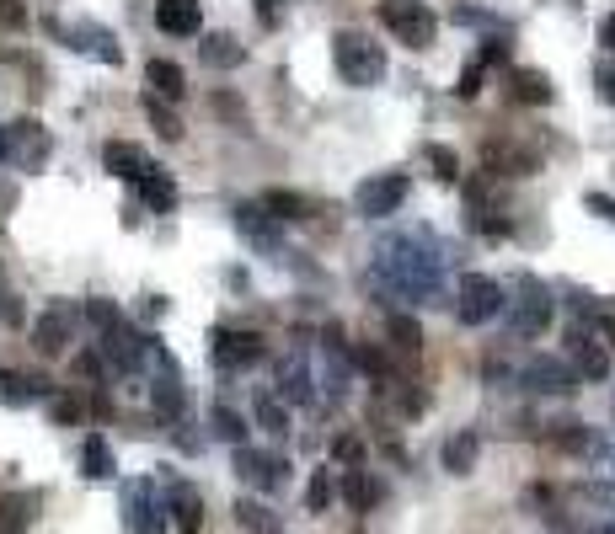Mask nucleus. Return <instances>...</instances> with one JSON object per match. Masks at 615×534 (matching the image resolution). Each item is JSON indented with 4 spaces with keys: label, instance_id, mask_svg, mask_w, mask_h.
<instances>
[{
    "label": "nucleus",
    "instance_id": "nucleus-1",
    "mask_svg": "<svg viewBox=\"0 0 615 534\" xmlns=\"http://www.w3.org/2000/svg\"><path fill=\"white\" fill-rule=\"evenodd\" d=\"M332 65L348 86H375L380 75H386V49L369 43L364 33H353V27H343V33L332 38Z\"/></svg>",
    "mask_w": 615,
    "mask_h": 534
},
{
    "label": "nucleus",
    "instance_id": "nucleus-2",
    "mask_svg": "<svg viewBox=\"0 0 615 534\" xmlns=\"http://www.w3.org/2000/svg\"><path fill=\"white\" fill-rule=\"evenodd\" d=\"M503 310H509V289H503L498 278H487V273H466V278H460V289H455L460 326H487V321H498Z\"/></svg>",
    "mask_w": 615,
    "mask_h": 534
},
{
    "label": "nucleus",
    "instance_id": "nucleus-3",
    "mask_svg": "<svg viewBox=\"0 0 615 534\" xmlns=\"http://www.w3.org/2000/svg\"><path fill=\"white\" fill-rule=\"evenodd\" d=\"M380 22H386V33H396L407 49H428V43L439 38V17L423 0H380Z\"/></svg>",
    "mask_w": 615,
    "mask_h": 534
},
{
    "label": "nucleus",
    "instance_id": "nucleus-4",
    "mask_svg": "<svg viewBox=\"0 0 615 534\" xmlns=\"http://www.w3.org/2000/svg\"><path fill=\"white\" fill-rule=\"evenodd\" d=\"M407 193H412V182L402 177V171H375V177L359 182V193H353V209H359L364 219H386V214H396V209L407 203Z\"/></svg>",
    "mask_w": 615,
    "mask_h": 534
},
{
    "label": "nucleus",
    "instance_id": "nucleus-5",
    "mask_svg": "<svg viewBox=\"0 0 615 534\" xmlns=\"http://www.w3.org/2000/svg\"><path fill=\"white\" fill-rule=\"evenodd\" d=\"M236 476L252 486V492H284V486H289V460H284V454H273V449L241 444L236 449Z\"/></svg>",
    "mask_w": 615,
    "mask_h": 534
},
{
    "label": "nucleus",
    "instance_id": "nucleus-6",
    "mask_svg": "<svg viewBox=\"0 0 615 534\" xmlns=\"http://www.w3.org/2000/svg\"><path fill=\"white\" fill-rule=\"evenodd\" d=\"M519 294H525V300H509V310H514V332L519 337H541L546 326H551V289L546 284H535V278L525 273L519 278Z\"/></svg>",
    "mask_w": 615,
    "mask_h": 534
},
{
    "label": "nucleus",
    "instance_id": "nucleus-7",
    "mask_svg": "<svg viewBox=\"0 0 615 534\" xmlns=\"http://www.w3.org/2000/svg\"><path fill=\"white\" fill-rule=\"evenodd\" d=\"M209 353H214V364H220L225 374H236V369H252L257 358H263V337H257V332H236V326H220Z\"/></svg>",
    "mask_w": 615,
    "mask_h": 534
},
{
    "label": "nucleus",
    "instance_id": "nucleus-8",
    "mask_svg": "<svg viewBox=\"0 0 615 534\" xmlns=\"http://www.w3.org/2000/svg\"><path fill=\"white\" fill-rule=\"evenodd\" d=\"M70 332H75V310H70V305H49V310L33 321V348H38L43 358H59V353L70 348Z\"/></svg>",
    "mask_w": 615,
    "mask_h": 534
},
{
    "label": "nucleus",
    "instance_id": "nucleus-9",
    "mask_svg": "<svg viewBox=\"0 0 615 534\" xmlns=\"http://www.w3.org/2000/svg\"><path fill=\"white\" fill-rule=\"evenodd\" d=\"M567 353L583 380H610V353L589 337V326H567Z\"/></svg>",
    "mask_w": 615,
    "mask_h": 534
},
{
    "label": "nucleus",
    "instance_id": "nucleus-10",
    "mask_svg": "<svg viewBox=\"0 0 615 534\" xmlns=\"http://www.w3.org/2000/svg\"><path fill=\"white\" fill-rule=\"evenodd\" d=\"M102 166L113 171V177H123V182H145L150 171H156V166H150V155L140 145H129V139H107V145H102Z\"/></svg>",
    "mask_w": 615,
    "mask_h": 534
},
{
    "label": "nucleus",
    "instance_id": "nucleus-11",
    "mask_svg": "<svg viewBox=\"0 0 615 534\" xmlns=\"http://www.w3.org/2000/svg\"><path fill=\"white\" fill-rule=\"evenodd\" d=\"M156 27L166 38H198L204 11H198V0H156Z\"/></svg>",
    "mask_w": 615,
    "mask_h": 534
},
{
    "label": "nucleus",
    "instance_id": "nucleus-12",
    "mask_svg": "<svg viewBox=\"0 0 615 534\" xmlns=\"http://www.w3.org/2000/svg\"><path fill=\"white\" fill-rule=\"evenodd\" d=\"M525 385L541 390V396H573L578 390V374L562 364V358H535V364L525 369Z\"/></svg>",
    "mask_w": 615,
    "mask_h": 534
},
{
    "label": "nucleus",
    "instance_id": "nucleus-13",
    "mask_svg": "<svg viewBox=\"0 0 615 534\" xmlns=\"http://www.w3.org/2000/svg\"><path fill=\"white\" fill-rule=\"evenodd\" d=\"M6 150L17 155L22 166H43V155H49V134H43L38 118H22L6 129Z\"/></svg>",
    "mask_w": 615,
    "mask_h": 534
},
{
    "label": "nucleus",
    "instance_id": "nucleus-14",
    "mask_svg": "<svg viewBox=\"0 0 615 534\" xmlns=\"http://www.w3.org/2000/svg\"><path fill=\"white\" fill-rule=\"evenodd\" d=\"M102 353H107V364H113V369H123V374H129V369H140V358H145V337L140 332H129V326H107V332H102Z\"/></svg>",
    "mask_w": 615,
    "mask_h": 534
},
{
    "label": "nucleus",
    "instance_id": "nucleus-15",
    "mask_svg": "<svg viewBox=\"0 0 615 534\" xmlns=\"http://www.w3.org/2000/svg\"><path fill=\"white\" fill-rule=\"evenodd\" d=\"M129 529H134V534H161V529H166L161 502H156V486H150V481L129 486Z\"/></svg>",
    "mask_w": 615,
    "mask_h": 534
},
{
    "label": "nucleus",
    "instance_id": "nucleus-16",
    "mask_svg": "<svg viewBox=\"0 0 615 534\" xmlns=\"http://www.w3.org/2000/svg\"><path fill=\"white\" fill-rule=\"evenodd\" d=\"M236 524L246 534H284V513L263 497H236Z\"/></svg>",
    "mask_w": 615,
    "mask_h": 534
},
{
    "label": "nucleus",
    "instance_id": "nucleus-17",
    "mask_svg": "<svg viewBox=\"0 0 615 534\" xmlns=\"http://www.w3.org/2000/svg\"><path fill=\"white\" fill-rule=\"evenodd\" d=\"M145 81H150V97H161V102H182V97H188V75H182V65H172V59H150Z\"/></svg>",
    "mask_w": 615,
    "mask_h": 534
},
{
    "label": "nucleus",
    "instance_id": "nucleus-18",
    "mask_svg": "<svg viewBox=\"0 0 615 534\" xmlns=\"http://www.w3.org/2000/svg\"><path fill=\"white\" fill-rule=\"evenodd\" d=\"M279 401H295V406L311 401V369H305L300 353H289L279 364Z\"/></svg>",
    "mask_w": 615,
    "mask_h": 534
},
{
    "label": "nucleus",
    "instance_id": "nucleus-19",
    "mask_svg": "<svg viewBox=\"0 0 615 534\" xmlns=\"http://www.w3.org/2000/svg\"><path fill=\"white\" fill-rule=\"evenodd\" d=\"M198 59H204L209 70H236L241 59H246V49L230 33H209L204 43H198Z\"/></svg>",
    "mask_w": 615,
    "mask_h": 534
},
{
    "label": "nucleus",
    "instance_id": "nucleus-20",
    "mask_svg": "<svg viewBox=\"0 0 615 534\" xmlns=\"http://www.w3.org/2000/svg\"><path fill=\"white\" fill-rule=\"evenodd\" d=\"M476 454H482V438H476L471 428L455 433L450 444H444V470H450V476H471V470H476Z\"/></svg>",
    "mask_w": 615,
    "mask_h": 534
},
{
    "label": "nucleus",
    "instance_id": "nucleus-21",
    "mask_svg": "<svg viewBox=\"0 0 615 534\" xmlns=\"http://www.w3.org/2000/svg\"><path fill=\"white\" fill-rule=\"evenodd\" d=\"M551 444H557L562 454H594L599 444H594V433L583 428V422H573V417H562V422H551Z\"/></svg>",
    "mask_w": 615,
    "mask_h": 534
},
{
    "label": "nucleus",
    "instance_id": "nucleus-22",
    "mask_svg": "<svg viewBox=\"0 0 615 534\" xmlns=\"http://www.w3.org/2000/svg\"><path fill=\"white\" fill-rule=\"evenodd\" d=\"M172 513H177V529H182V534H198V529H204V502H198V492H193L188 481L172 486Z\"/></svg>",
    "mask_w": 615,
    "mask_h": 534
},
{
    "label": "nucleus",
    "instance_id": "nucleus-23",
    "mask_svg": "<svg viewBox=\"0 0 615 534\" xmlns=\"http://www.w3.org/2000/svg\"><path fill=\"white\" fill-rule=\"evenodd\" d=\"M487 166H498L503 177H530V171H541L530 150H514V145H487Z\"/></svg>",
    "mask_w": 615,
    "mask_h": 534
},
{
    "label": "nucleus",
    "instance_id": "nucleus-24",
    "mask_svg": "<svg viewBox=\"0 0 615 534\" xmlns=\"http://www.w3.org/2000/svg\"><path fill=\"white\" fill-rule=\"evenodd\" d=\"M161 358V380H156V412L161 417H177L182 412V385H177V364L166 353H156Z\"/></svg>",
    "mask_w": 615,
    "mask_h": 534
},
{
    "label": "nucleus",
    "instance_id": "nucleus-25",
    "mask_svg": "<svg viewBox=\"0 0 615 534\" xmlns=\"http://www.w3.org/2000/svg\"><path fill=\"white\" fill-rule=\"evenodd\" d=\"M514 97L525 102V107H546V102H551L546 70H514Z\"/></svg>",
    "mask_w": 615,
    "mask_h": 534
},
{
    "label": "nucleus",
    "instance_id": "nucleus-26",
    "mask_svg": "<svg viewBox=\"0 0 615 534\" xmlns=\"http://www.w3.org/2000/svg\"><path fill=\"white\" fill-rule=\"evenodd\" d=\"M263 214L268 219H311V203H305L300 193H289V187H273V193L263 198Z\"/></svg>",
    "mask_w": 615,
    "mask_h": 534
},
{
    "label": "nucleus",
    "instance_id": "nucleus-27",
    "mask_svg": "<svg viewBox=\"0 0 615 534\" xmlns=\"http://www.w3.org/2000/svg\"><path fill=\"white\" fill-rule=\"evenodd\" d=\"M81 465H86V476H91V481H107V476H113V449H107V438H102V433H91V438H86Z\"/></svg>",
    "mask_w": 615,
    "mask_h": 534
},
{
    "label": "nucleus",
    "instance_id": "nucleus-28",
    "mask_svg": "<svg viewBox=\"0 0 615 534\" xmlns=\"http://www.w3.org/2000/svg\"><path fill=\"white\" fill-rule=\"evenodd\" d=\"M236 225L252 235L257 246H273V219L263 214V203H241V209H236Z\"/></svg>",
    "mask_w": 615,
    "mask_h": 534
},
{
    "label": "nucleus",
    "instance_id": "nucleus-29",
    "mask_svg": "<svg viewBox=\"0 0 615 534\" xmlns=\"http://www.w3.org/2000/svg\"><path fill=\"white\" fill-rule=\"evenodd\" d=\"M140 193H145V203H150L156 214L177 209V187H172V177H166V171H150V177L140 182Z\"/></svg>",
    "mask_w": 615,
    "mask_h": 534
},
{
    "label": "nucleus",
    "instance_id": "nucleus-30",
    "mask_svg": "<svg viewBox=\"0 0 615 534\" xmlns=\"http://www.w3.org/2000/svg\"><path fill=\"white\" fill-rule=\"evenodd\" d=\"M43 390V380H22L17 369H0V401L6 406H27Z\"/></svg>",
    "mask_w": 615,
    "mask_h": 534
},
{
    "label": "nucleus",
    "instance_id": "nucleus-31",
    "mask_svg": "<svg viewBox=\"0 0 615 534\" xmlns=\"http://www.w3.org/2000/svg\"><path fill=\"white\" fill-rule=\"evenodd\" d=\"M209 428L220 433L225 444H236V449L246 444V417L236 412V406H214V412H209Z\"/></svg>",
    "mask_w": 615,
    "mask_h": 534
},
{
    "label": "nucleus",
    "instance_id": "nucleus-32",
    "mask_svg": "<svg viewBox=\"0 0 615 534\" xmlns=\"http://www.w3.org/2000/svg\"><path fill=\"white\" fill-rule=\"evenodd\" d=\"M257 422H263L268 433H289V406L273 396V390H263V396H257Z\"/></svg>",
    "mask_w": 615,
    "mask_h": 534
},
{
    "label": "nucleus",
    "instance_id": "nucleus-33",
    "mask_svg": "<svg viewBox=\"0 0 615 534\" xmlns=\"http://www.w3.org/2000/svg\"><path fill=\"white\" fill-rule=\"evenodd\" d=\"M145 113H150V123H156L161 139H182V118H177L161 97H150V91H145Z\"/></svg>",
    "mask_w": 615,
    "mask_h": 534
},
{
    "label": "nucleus",
    "instance_id": "nucleus-34",
    "mask_svg": "<svg viewBox=\"0 0 615 534\" xmlns=\"http://www.w3.org/2000/svg\"><path fill=\"white\" fill-rule=\"evenodd\" d=\"M386 332H391V342H396V348H402V353H412V358H418V348H423V326L412 321V316H391V326H386Z\"/></svg>",
    "mask_w": 615,
    "mask_h": 534
},
{
    "label": "nucleus",
    "instance_id": "nucleus-35",
    "mask_svg": "<svg viewBox=\"0 0 615 534\" xmlns=\"http://www.w3.org/2000/svg\"><path fill=\"white\" fill-rule=\"evenodd\" d=\"M332 497H337V481L327 476V465H321L316 476H311V486H305V508H311V513H327Z\"/></svg>",
    "mask_w": 615,
    "mask_h": 534
},
{
    "label": "nucleus",
    "instance_id": "nucleus-36",
    "mask_svg": "<svg viewBox=\"0 0 615 534\" xmlns=\"http://www.w3.org/2000/svg\"><path fill=\"white\" fill-rule=\"evenodd\" d=\"M337 492H343V497H348V508H359V513L369 508V502H375V486H369V476H364V470H348Z\"/></svg>",
    "mask_w": 615,
    "mask_h": 534
},
{
    "label": "nucleus",
    "instance_id": "nucleus-37",
    "mask_svg": "<svg viewBox=\"0 0 615 534\" xmlns=\"http://www.w3.org/2000/svg\"><path fill=\"white\" fill-rule=\"evenodd\" d=\"M75 38H81V49H86V54H102L107 65H118V59H123V54H118V43L107 38L102 27H81V33H75Z\"/></svg>",
    "mask_w": 615,
    "mask_h": 534
},
{
    "label": "nucleus",
    "instance_id": "nucleus-38",
    "mask_svg": "<svg viewBox=\"0 0 615 534\" xmlns=\"http://www.w3.org/2000/svg\"><path fill=\"white\" fill-rule=\"evenodd\" d=\"M423 161L434 166V177H444V182H455V177H460V155H455L450 145H428V150H423Z\"/></svg>",
    "mask_w": 615,
    "mask_h": 534
},
{
    "label": "nucleus",
    "instance_id": "nucleus-39",
    "mask_svg": "<svg viewBox=\"0 0 615 534\" xmlns=\"http://www.w3.org/2000/svg\"><path fill=\"white\" fill-rule=\"evenodd\" d=\"M27 27V6L22 0H0V33H22Z\"/></svg>",
    "mask_w": 615,
    "mask_h": 534
},
{
    "label": "nucleus",
    "instance_id": "nucleus-40",
    "mask_svg": "<svg viewBox=\"0 0 615 534\" xmlns=\"http://www.w3.org/2000/svg\"><path fill=\"white\" fill-rule=\"evenodd\" d=\"M0 513H6V524H27V518H33V497H6Z\"/></svg>",
    "mask_w": 615,
    "mask_h": 534
},
{
    "label": "nucleus",
    "instance_id": "nucleus-41",
    "mask_svg": "<svg viewBox=\"0 0 615 534\" xmlns=\"http://www.w3.org/2000/svg\"><path fill=\"white\" fill-rule=\"evenodd\" d=\"M86 316H91V326H102V332L123 321V316H118V305H107V300H91V305H86Z\"/></svg>",
    "mask_w": 615,
    "mask_h": 534
},
{
    "label": "nucleus",
    "instance_id": "nucleus-42",
    "mask_svg": "<svg viewBox=\"0 0 615 534\" xmlns=\"http://www.w3.org/2000/svg\"><path fill=\"white\" fill-rule=\"evenodd\" d=\"M455 91H460V97L471 102L476 91H482V65H466V75H460V86H455Z\"/></svg>",
    "mask_w": 615,
    "mask_h": 534
},
{
    "label": "nucleus",
    "instance_id": "nucleus-43",
    "mask_svg": "<svg viewBox=\"0 0 615 534\" xmlns=\"http://www.w3.org/2000/svg\"><path fill=\"white\" fill-rule=\"evenodd\" d=\"M54 422H81V401H75V396H59V401H54Z\"/></svg>",
    "mask_w": 615,
    "mask_h": 534
},
{
    "label": "nucleus",
    "instance_id": "nucleus-44",
    "mask_svg": "<svg viewBox=\"0 0 615 534\" xmlns=\"http://www.w3.org/2000/svg\"><path fill=\"white\" fill-rule=\"evenodd\" d=\"M498 59H509V43L487 38V43H482V59H476V65H498Z\"/></svg>",
    "mask_w": 615,
    "mask_h": 534
},
{
    "label": "nucleus",
    "instance_id": "nucleus-45",
    "mask_svg": "<svg viewBox=\"0 0 615 534\" xmlns=\"http://www.w3.org/2000/svg\"><path fill=\"white\" fill-rule=\"evenodd\" d=\"M583 203H589L594 214H605L610 225H615V198H610V193H589V198H583Z\"/></svg>",
    "mask_w": 615,
    "mask_h": 534
},
{
    "label": "nucleus",
    "instance_id": "nucleus-46",
    "mask_svg": "<svg viewBox=\"0 0 615 534\" xmlns=\"http://www.w3.org/2000/svg\"><path fill=\"white\" fill-rule=\"evenodd\" d=\"M599 97L615 102V65H599Z\"/></svg>",
    "mask_w": 615,
    "mask_h": 534
},
{
    "label": "nucleus",
    "instance_id": "nucleus-47",
    "mask_svg": "<svg viewBox=\"0 0 615 534\" xmlns=\"http://www.w3.org/2000/svg\"><path fill=\"white\" fill-rule=\"evenodd\" d=\"M214 107L230 118V123H246V113H241V102H230V97H214Z\"/></svg>",
    "mask_w": 615,
    "mask_h": 534
},
{
    "label": "nucleus",
    "instance_id": "nucleus-48",
    "mask_svg": "<svg viewBox=\"0 0 615 534\" xmlns=\"http://www.w3.org/2000/svg\"><path fill=\"white\" fill-rule=\"evenodd\" d=\"M599 43H605V49L615 54V11H610V17H605V22H599Z\"/></svg>",
    "mask_w": 615,
    "mask_h": 534
},
{
    "label": "nucleus",
    "instance_id": "nucleus-49",
    "mask_svg": "<svg viewBox=\"0 0 615 534\" xmlns=\"http://www.w3.org/2000/svg\"><path fill=\"white\" fill-rule=\"evenodd\" d=\"M0 316H6L11 326H22V305L17 300H0Z\"/></svg>",
    "mask_w": 615,
    "mask_h": 534
},
{
    "label": "nucleus",
    "instance_id": "nucleus-50",
    "mask_svg": "<svg viewBox=\"0 0 615 534\" xmlns=\"http://www.w3.org/2000/svg\"><path fill=\"white\" fill-rule=\"evenodd\" d=\"M257 11H263V22H273V11H279V0H257Z\"/></svg>",
    "mask_w": 615,
    "mask_h": 534
},
{
    "label": "nucleus",
    "instance_id": "nucleus-51",
    "mask_svg": "<svg viewBox=\"0 0 615 534\" xmlns=\"http://www.w3.org/2000/svg\"><path fill=\"white\" fill-rule=\"evenodd\" d=\"M605 470H610V476H615V449H610V454H605Z\"/></svg>",
    "mask_w": 615,
    "mask_h": 534
},
{
    "label": "nucleus",
    "instance_id": "nucleus-52",
    "mask_svg": "<svg viewBox=\"0 0 615 534\" xmlns=\"http://www.w3.org/2000/svg\"><path fill=\"white\" fill-rule=\"evenodd\" d=\"M0 155H6V129H0Z\"/></svg>",
    "mask_w": 615,
    "mask_h": 534
},
{
    "label": "nucleus",
    "instance_id": "nucleus-53",
    "mask_svg": "<svg viewBox=\"0 0 615 534\" xmlns=\"http://www.w3.org/2000/svg\"><path fill=\"white\" fill-rule=\"evenodd\" d=\"M599 534H615V524H610V529H599Z\"/></svg>",
    "mask_w": 615,
    "mask_h": 534
},
{
    "label": "nucleus",
    "instance_id": "nucleus-54",
    "mask_svg": "<svg viewBox=\"0 0 615 534\" xmlns=\"http://www.w3.org/2000/svg\"><path fill=\"white\" fill-rule=\"evenodd\" d=\"M610 412H615V401H610Z\"/></svg>",
    "mask_w": 615,
    "mask_h": 534
}]
</instances>
